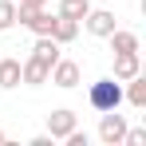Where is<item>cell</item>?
Listing matches in <instances>:
<instances>
[{
  "mask_svg": "<svg viewBox=\"0 0 146 146\" xmlns=\"http://www.w3.org/2000/svg\"><path fill=\"white\" fill-rule=\"evenodd\" d=\"M91 12V0H59V16H67V20H83Z\"/></svg>",
  "mask_w": 146,
  "mask_h": 146,
  "instance_id": "14",
  "label": "cell"
},
{
  "mask_svg": "<svg viewBox=\"0 0 146 146\" xmlns=\"http://www.w3.org/2000/svg\"><path fill=\"white\" fill-rule=\"evenodd\" d=\"M75 126H79V115L67 111V107H59V111H51V115H48V134H51V138H67Z\"/></svg>",
  "mask_w": 146,
  "mask_h": 146,
  "instance_id": "7",
  "label": "cell"
},
{
  "mask_svg": "<svg viewBox=\"0 0 146 146\" xmlns=\"http://www.w3.org/2000/svg\"><path fill=\"white\" fill-rule=\"evenodd\" d=\"M142 71V55H138V51H122V55H115V79H119V83H126V79H134V75Z\"/></svg>",
  "mask_w": 146,
  "mask_h": 146,
  "instance_id": "8",
  "label": "cell"
},
{
  "mask_svg": "<svg viewBox=\"0 0 146 146\" xmlns=\"http://www.w3.org/2000/svg\"><path fill=\"white\" fill-rule=\"evenodd\" d=\"M12 87H20V59H0V91H12Z\"/></svg>",
  "mask_w": 146,
  "mask_h": 146,
  "instance_id": "12",
  "label": "cell"
},
{
  "mask_svg": "<svg viewBox=\"0 0 146 146\" xmlns=\"http://www.w3.org/2000/svg\"><path fill=\"white\" fill-rule=\"evenodd\" d=\"M59 51H63V44H55L51 36H36V44H32V55H40V59H48V63L59 59Z\"/></svg>",
  "mask_w": 146,
  "mask_h": 146,
  "instance_id": "13",
  "label": "cell"
},
{
  "mask_svg": "<svg viewBox=\"0 0 146 146\" xmlns=\"http://www.w3.org/2000/svg\"><path fill=\"white\" fill-rule=\"evenodd\" d=\"M63 142H67V146H87V134H83V130L75 126V130L67 134V138H63Z\"/></svg>",
  "mask_w": 146,
  "mask_h": 146,
  "instance_id": "17",
  "label": "cell"
},
{
  "mask_svg": "<svg viewBox=\"0 0 146 146\" xmlns=\"http://www.w3.org/2000/svg\"><path fill=\"white\" fill-rule=\"evenodd\" d=\"M16 4H20V8H44L48 0H16Z\"/></svg>",
  "mask_w": 146,
  "mask_h": 146,
  "instance_id": "19",
  "label": "cell"
},
{
  "mask_svg": "<svg viewBox=\"0 0 146 146\" xmlns=\"http://www.w3.org/2000/svg\"><path fill=\"white\" fill-rule=\"evenodd\" d=\"M87 103H91V111H119L122 107V83L115 75H107V79H95L91 87H87Z\"/></svg>",
  "mask_w": 146,
  "mask_h": 146,
  "instance_id": "1",
  "label": "cell"
},
{
  "mask_svg": "<svg viewBox=\"0 0 146 146\" xmlns=\"http://www.w3.org/2000/svg\"><path fill=\"white\" fill-rule=\"evenodd\" d=\"M16 24L28 28L32 36H51L55 12H48V8H20V4H16Z\"/></svg>",
  "mask_w": 146,
  "mask_h": 146,
  "instance_id": "2",
  "label": "cell"
},
{
  "mask_svg": "<svg viewBox=\"0 0 146 146\" xmlns=\"http://www.w3.org/2000/svg\"><path fill=\"white\" fill-rule=\"evenodd\" d=\"M4 138H8V134H4V130H0V142H4Z\"/></svg>",
  "mask_w": 146,
  "mask_h": 146,
  "instance_id": "20",
  "label": "cell"
},
{
  "mask_svg": "<svg viewBox=\"0 0 146 146\" xmlns=\"http://www.w3.org/2000/svg\"><path fill=\"white\" fill-rule=\"evenodd\" d=\"M51 142H55L51 134H36V138H32V146H51Z\"/></svg>",
  "mask_w": 146,
  "mask_h": 146,
  "instance_id": "18",
  "label": "cell"
},
{
  "mask_svg": "<svg viewBox=\"0 0 146 146\" xmlns=\"http://www.w3.org/2000/svg\"><path fill=\"white\" fill-rule=\"evenodd\" d=\"M122 146H146V130H142V126H134V130L126 126V138H122Z\"/></svg>",
  "mask_w": 146,
  "mask_h": 146,
  "instance_id": "16",
  "label": "cell"
},
{
  "mask_svg": "<svg viewBox=\"0 0 146 146\" xmlns=\"http://www.w3.org/2000/svg\"><path fill=\"white\" fill-rule=\"evenodd\" d=\"M79 79H83V67L75 63V59H55L51 63V75H48V83H55L59 91H71V87H79Z\"/></svg>",
  "mask_w": 146,
  "mask_h": 146,
  "instance_id": "4",
  "label": "cell"
},
{
  "mask_svg": "<svg viewBox=\"0 0 146 146\" xmlns=\"http://www.w3.org/2000/svg\"><path fill=\"white\" fill-rule=\"evenodd\" d=\"M122 138H126V115L103 111L99 115V142L103 146H122Z\"/></svg>",
  "mask_w": 146,
  "mask_h": 146,
  "instance_id": "3",
  "label": "cell"
},
{
  "mask_svg": "<svg viewBox=\"0 0 146 146\" xmlns=\"http://www.w3.org/2000/svg\"><path fill=\"white\" fill-rule=\"evenodd\" d=\"M16 28V0H0V32Z\"/></svg>",
  "mask_w": 146,
  "mask_h": 146,
  "instance_id": "15",
  "label": "cell"
},
{
  "mask_svg": "<svg viewBox=\"0 0 146 146\" xmlns=\"http://www.w3.org/2000/svg\"><path fill=\"white\" fill-rule=\"evenodd\" d=\"M122 103H130V107H138V111L146 107V75H142V71L134 75V79L122 83Z\"/></svg>",
  "mask_w": 146,
  "mask_h": 146,
  "instance_id": "10",
  "label": "cell"
},
{
  "mask_svg": "<svg viewBox=\"0 0 146 146\" xmlns=\"http://www.w3.org/2000/svg\"><path fill=\"white\" fill-rule=\"evenodd\" d=\"M48 75H51V63L40 59V55H28L24 63H20V83H24V87H44Z\"/></svg>",
  "mask_w": 146,
  "mask_h": 146,
  "instance_id": "6",
  "label": "cell"
},
{
  "mask_svg": "<svg viewBox=\"0 0 146 146\" xmlns=\"http://www.w3.org/2000/svg\"><path fill=\"white\" fill-rule=\"evenodd\" d=\"M107 44H111V51H115V55H122V51H142L138 32H130V28H115V32L107 36Z\"/></svg>",
  "mask_w": 146,
  "mask_h": 146,
  "instance_id": "9",
  "label": "cell"
},
{
  "mask_svg": "<svg viewBox=\"0 0 146 146\" xmlns=\"http://www.w3.org/2000/svg\"><path fill=\"white\" fill-rule=\"evenodd\" d=\"M79 28H87L95 40H107V36H111L119 24H115V12H111V8H91V12L79 20Z\"/></svg>",
  "mask_w": 146,
  "mask_h": 146,
  "instance_id": "5",
  "label": "cell"
},
{
  "mask_svg": "<svg viewBox=\"0 0 146 146\" xmlns=\"http://www.w3.org/2000/svg\"><path fill=\"white\" fill-rule=\"evenodd\" d=\"M75 36H79V20H67V16H59V12H55V28H51V40H55V44H71Z\"/></svg>",
  "mask_w": 146,
  "mask_h": 146,
  "instance_id": "11",
  "label": "cell"
}]
</instances>
